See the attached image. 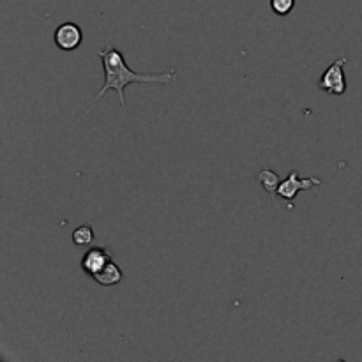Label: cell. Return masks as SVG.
<instances>
[{"instance_id":"6da1fadb","label":"cell","mask_w":362,"mask_h":362,"mask_svg":"<svg viewBox=\"0 0 362 362\" xmlns=\"http://www.w3.org/2000/svg\"><path fill=\"white\" fill-rule=\"evenodd\" d=\"M101 59L103 67H105V85L99 88L95 101L103 98L108 90H115L119 95V101L122 108H126V98H124V88L133 83H161L170 85L175 80L177 71L168 69L165 73H134L124 60L122 53L113 46H105L98 52Z\"/></svg>"},{"instance_id":"7a4b0ae2","label":"cell","mask_w":362,"mask_h":362,"mask_svg":"<svg viewBox=\"0 0 362 362\" xmlns=\"http://www.w3.org/2000/svg\"><path fill=\"white\" fill-rule=\"evenodd\" d=\"M349 62L346 57H339L338 60L331 64V66L325 69V73L322 74L320 80H318V88L324 90L325 94L331 95H343L346 92V76H345V64Z\"/></svg>"},{"instance_id":"3957f363","label":"cell","mask_w":362,"mask_h":362,"mask_svg":"<svg viewBox=\"0 0 362 362\" xmlns=\"http://www.w3.org/2000/svg\"><path fill=\"white\" fill-rule=\"evenodd\" d=\"M315 186H322V179H318V177L300 179L299 172H297V170H292V172H290V175L286 177L281 184H279L278 194L281 198H285V200L292 202L293 198L300 193V191H308Z\"/></svg>"},{"instance_id":"277c9868","label":"cell","mask_w":362,"mask_h":362,"mask_svg":"<svg viewBox=\"0 0 362 362\" xmlns=\"http://www.w3.org/2000/svg\"><path fill=\"white\" fill-rule=\"evenodd\" d=\"M53 41H55L57 48L62 52H73L83 41V32L73 21H64L57 27L55 34H53Z\"/></svg>"},{"instance_id":"5b68a950","label":"cell","mask_w":362,"mask_h":362,"mask_svg":"<svg viewBox=\"0 0 362 362\" xmlns=\"http://www.w3.org/2000/svg\"><path fill=\"white\" fill-rule=\"evenodd\" d=\"M110 260H112V257L106 251V247H90L81 257V271L90 276V278H94Z\"/></svg>"},{"instance_id":"8992f818","label":"cell","mask_w":362,"mask_h":362,"mask_svg":"<svg viewBox=\"0 0 362 362\" xmlns=\"http://www.w3.org/2000/svg\"><path fill=\"white\" fill-rule=\"evenodd\" d=\"M122 278L124 274L122 271H120L119 265H117L113 260H110L108 264H106L105 267H103L92 279L103 286H113V285H119V283L122 281Z\"/></svg>"},{"instance_id":"52a82bcc","label":"cell","mask_w":362,"mask_h":362,"mask_svg":"<svg viewBox=\"0 0 362 362\" xmlns=\"http://www.w3.org/2000/svg\"><path fill=\"white\" fill-rule=\"evenodd\" d=\"M258 180H260L262 187L267 191L269 197H271V202L274 204L276 194H278V187H279V184H281L278 173L271 168H264L260 173H258Z\"/></svg>"},{"instance_id":"ba28073f","label":"cell","mask_w":362,"mask_h":362,"mask_svg":"<svg viewBox=\"0 0 362 362\" xmlns=\"http://www.w3.org/2000/svg\"><path fill=\"white\" fill-rule=\"evenodd\" d=\"M92 240H94V228H92V223L78 226V228L73 232L74 246H78V247L90 246Z\"/></svg>"},{"instance_id":"9c48e42d","label":"cell","mask_w":362,"mask_h":362,"mask_svg":"<svg viewBox=\"0 0 362 362\" xmlns=\"http://www.w3.org/2000/svg\"><path fill=\"white\" fill-rule=\"evenodd\" d=\"M269 2H271V9L278 16H286L296 7V0H269Z\"/></svg>"}]
</instances>
